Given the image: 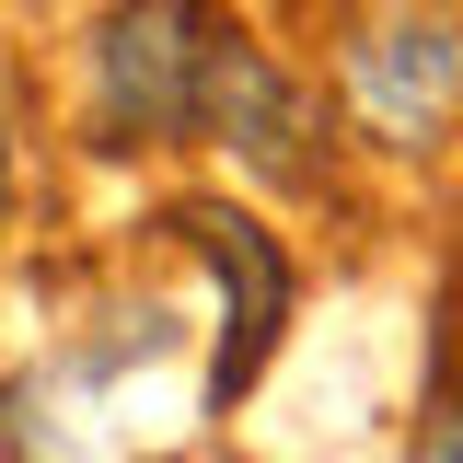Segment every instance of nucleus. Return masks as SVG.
Instances as JSON below:
<instances>
[{
  "instance_id": "nucleus-1",
  "label": "nucleus",
  "mask_w": 463,
  "mask_h": 463,
  "mask_svg": "<svg viewBox=\"0 0 463 463\" xmlns=\"http://www.w3.org/2000/svg\"><path fill=\"white\" fill-rule=\"evenodd\" d=\"M221 35L232 24L209 12V0H116L105 24H93V128H105V151L197 139Z\"/></svg>"
},
{
  "instance_id": "nucleus-2",
  "label": "nucleus",
  "mask_w": 463,
  "mask_h": 463,
  "mask_svg": "<svg viewBox=\"0 0 463 463\" xmlns=\"http://www.w3.org/2000/svg\"><path fill=\"white\" fill-rule=\"evenodd\" d=\"M347 105L371 139H394V151H429L463 105V24L452 12H383L359 47H347Z\"/></svg>"
},
{
  "instance_id": "nucleus-3",
  "label": "nucleus",
  "mask_w": 463,
  "mask_h": 463,
  "mask_svg": "<svg viewBox=\"0 0 463 463\" xmlns=\"http://www.w3.org/2000/svg\"><path fill=\"white\" fill-rule=\"evenodd\" d=\"M197 139H221L243 174L267 185H313L325 174V93H301L255 35H221L209 58V105H197Z\"/></svg>"
},
{
  "instance_id": "nucleus-4",
  "label": "nucleus",
  "mask_w": 463,
  "mask_h": 463,
  "mask_svg": "<svg viewBox=\"0 0 463 463\" xmlns=\"http://www.w3.org/2000/svg\"><path fill=\"white\" fill-rule=\"evenodd\" d=\"M174 232L209 255V279H221V359H209V394H243L255 371H267V347H279V325H289V255H279V232H255L243 209H221V197H185L174 209Z\"/></svg>"
},
{
  "instance_id": "nucleus-5",
  "label": "nucleus",
  "mask_w": 463,
  "mask_h": 463,
  "mask_svg": "<svg viewBox=\"0 0 463 463\" xmlns=\"http://www.w3.org/2000/svg\"><path fill=\"white\" fill-rule=\"evenodd\" d=\"M405 463H463V394L429 405V429H417V452H405Z\"/></svg>"
},
{
  "instance_id": "nucleus-6",
  "label": "nucleus",
  "mask_w": 463,
  "mask_h": 463,
  "mask_svg": "<svg viewBox=\"0 0 463 463\" xmlns=\"http://www.w3.org/2000/svg\"><path fill=\"white\" fill-rule=\"evenodd\" d=\"M0 209H12V128H0Z\"/></svg>"
}]
</instances>
